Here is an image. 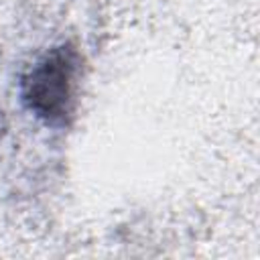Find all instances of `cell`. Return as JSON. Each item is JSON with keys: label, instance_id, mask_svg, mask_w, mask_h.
<instances>
[{"label": "cell", "instance_id": "1", "mask_svg": "<svg viewBox=\"0 0 260 260\" xmlns=\"http://www.w3.org/2000/svg\"><path fill=\"white\" fill-rule=\"evenodd\" d=\"M77 53L57 47L39 59L22 77V100L35 116L47 124H65L73 112Z\"/></svg>", "mask_w": 260, "mask_h": 260}]
</instances>
